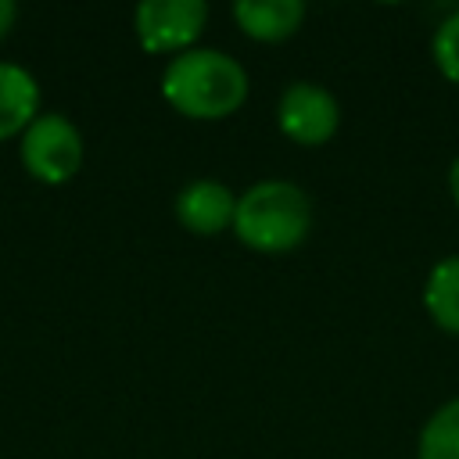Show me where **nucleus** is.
I'll return each mask as SVG.
<instances>
[{
    "label": "nucleus",
    "mask_w": 459,
    "mask_h": 459,
    "mask_svg": "<svg viewBox=\"0 0 459 459\" xmlns=\"http://www.w3.org/2000/svg\"><path fill=\"white\" fill-rule=\"evenodd\" d=\"M233 212H237V197L230 194V186L215 179H194L176 197V219L201 237H212L233 226Z\"/></svg>",
    "instance_id": "6"
},
{
    "label": "nucleus",
    "mask_w": 459,
    "mask_h": 459,
    "mask_svg": "<svg viewBox=\"0 0 459 459\" xmlns=\"http://www.w3.org/2000/svg\"><path fill=\"white\" fill-rule=\"evenodd\" d=\"M448 190H452V197H455V204H459V158H455L452 169H448Z\"/></svg>",
    "instance_id": "13"
},
{
    "label": "nucleus",
    "mask_w": 459,
    "mask_h": 459,
    "mask_svg": "<svg viewBox=\"0 0 459 459\" xmlns=\"http://www.w3.org/2000/svg\"><path fill=\"white\" fill-rule=\"evenodd\" d=\"M14 18H18V7H14V0H0V36L14 25Z\"/></svg>",
    "instance_id": "12"
},
{
    "label": "nucleus",
    "mask_w": 459,
    "mask_h": 459,
    "mask_svg": "<svg viewBox=\"0 0 459 459\" xmlns=\"http://www.w3.org/2000/svg\"><path fill=\"white\" fill-rule=\"evenodd\" d=\"M423 305L441 330L459 333V255H448L430 269L423 287Z\"/></svg>",
    "instance_id": "9"
},
{
    "label": "nucleus",
    "mask_w": 459,
    "mask_h": 459,
    "mask_svg": "<svg viewBox=\"0 0 459 459\" xmlns=\"http://www.w3.org/2000/svg\"><path fill=\"white\" fill-rule=\"evenodd\" d=\"M133 22L143 50L172 54V50H186L201 36L208 22V4L204 0H143Z\"/></svg>",
    "instance_id": "4"
},
{
    "label": "nucleus",
    "mask_w": 459,
    "mask_h": 459,
    "mask_svg": "<svg viewBox=\"0 0 459 459\" xmlns=\"http://www.w3.org/2000/svg\"><path fill=\"white\" fill-rule=\"evenodd\" d=\"M434 61L445 79L459 82V11L448 14L434 32Z\"/></svg>",
    "instance_id": "11"
},
{
    "label": "nucleus",
    "mask_w": 459,
    "mask_h": 459,
    "mask_svg": "<svg viewBox=\"0 0 459 459\" xmlns=\"http://www.w3.org/2000/svg\"><path fill=\"white\" fill-rule=\"evenodd\" d=\"M161 93L186 118H226L247 97V72L222 50H183L169 61Z\"/></svg>",
    "instance_id": "1"
},
{
    "label": "nucleus",
    "mask_w": 459,
    "mask_h": 459,
    "mask_svg": "<svg viewBox=\"0 0 459 459\" xmlns=\"http://www.w3.org/2000/svg\"><path fill=\"white\" fill-rule=\"evenodd\" d=\"M39 115V86L29 68L0 61V140L25 133V126Z\"/></svg>",
    "instance_id": "8"
},
{
    "label": "nucleus",
    "mask_w": 459,
    "mask_h": 459,
    "mask_svg": "<svg viewBox=\"0 0 459 459\" xmlns=\"http://www.w3.org/2000/svg\"><path fill=\"white\" fill-rule=\"evenodd\" d=\"M308 226H312V201L301 186L287 179H265L251 186L244 197H237L233 233L251 251L262 255L290 251L305 240Z\"/></svg>",
    "instance_id": "2"
},
{
    "label": "nucleus",
    "mask_w": 459,
    "mask_h": 459,
    "mask_svg": "<svg viewBox=\"0 0 459 459\" xmlns=\"http://www.w3.org/2000/svg\"><path fill=\"white\" fill-rule=\"evenodd\" d=\"M233 18L251 39L280 43L298 32L305 18V4L301 0H240L233 4Z\"/></svg>",
    "instance_id": "7"
},
{
    "label": "nucleus",
    "mask_w": 459,
    "mask_h": 459,
    "mask_svg": "<svg viewBox=\"0 0 459 459\" xmlns=\"http://www.w3.org/2000/svg\"><path fill=\"white\" fill-rule=\"evenodd\" d=\"M22 165L39 183H65L82 165V136L79 129L57 115L43 111L36 115L22 133Z\"/></svg>",
    "instance_id": "3"
},
{
    "label": "nucleus",
    "mask_w": 459,
    "mask_h": 459,
    "mask_svg": "<svg viewBox=\"0 0 459 459\" xmlns=\"http://www.w3.org/2000/svg\"><path fill=\"white\" fill-rule=\"evenodd\" d=\"M420 459H459V398L445 402L420 430Z\"/></svg>",
    "instance_id": "10"
},
{
    "label": "nucleus",
    "mask_w": 459,
    "mask_h": 459,
    "mask_svg": "<svg viewBox=\"0 0 459 459\" xmlns=\"http://www.w3.org/2000/svg\"><path fill=\"white\" fill-rule=\"evenodd\" d=\"M280 129L301 143V147H319L337 133L341 122V108L333 100L330 90L316 86V82H290L280 97Z\"/></svg>",
    "instance_id": "5"
}]
</instances>
